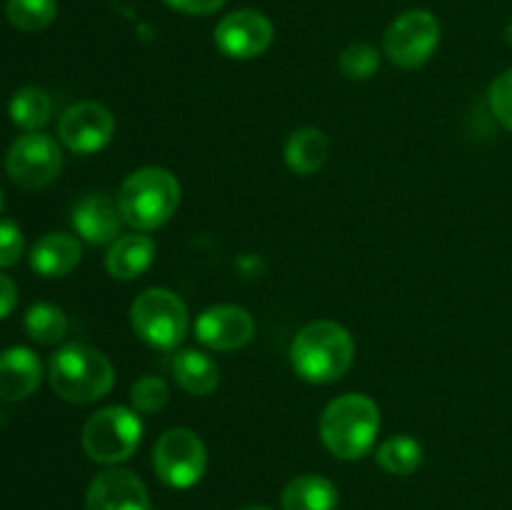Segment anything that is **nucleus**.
<instances>
[{
    "mask_svg": "<svg viewBox=\"0 0 512 510\" xmlns=\"http://www.w3.org/2000/svg\"><path fill=\"white\" fill-rule=\"evenodd\" d=\"M5 15L13 28L23 33H40L48 25H53L58 15V0H8Z\"/></svg>",
    "mask_w": 512,
    "mask_h": 510,
    "instance_id": "obj_24",
    "label": "nucleus"
},
{
    "mask_svg": "<svg viewBox=\"0 0 512 510\" xmlns=\"http://www.w3.org/2000/svg\"><path fill=\"white\" fill-rule=\"evenodd\" d=\"M23 230L13 220H0V268H13L23 258Z\"/></svg>",
    "mask_w": 512,
    "mask_h": 510,
    "instance_id": "obj_28",
    "label": "nucleus"
},
{
    "mask_svg": "<svg viewBox=\"0 0 512 510\" xmlns=\"http://www.w3.org/2000/svg\"><path fill=\"white\" fill-rule=\"evenodd\" d=\"M170 400V388L163 378L158 375H145L138 383L130 388V403H133V410L145 415H153L158 410H163Z\"/></svg>",
    "mask_w": 512,
    "mask_h": 510,
    "instance_id": "obj_26",
    "label": "nucleus"
},
{
    "mask_svg": "<svg viewBox=\"0 0 512 510\" xmlns=\"http://www.w3.org/2000/svg\"><path fill=\"white\" fill-rule=\"evenodd\" d=\"M238 510H273V508H268V505H255V503H250V505H243V508H238Z\"/></svg>",
    "mask_w": 512,
    "mask_h": 510,
    "instance_id": "obj_31",
    "label": "nucleus"
},
{
    "mask_svg": "<svg viewBox=\"0 0 512 510\" xmlns=\"http://www.w3.org/2000/svg\"><path fill=\"white\" fill-rule=\"evenodd\" d=\"M283 510H335L340 493L333 480L323 475H300L283 490Z\"/></svg>",
    "mask_w": 512,
    "mask_h": 510,
    "instance_id": "obj_18",
    "label": "nucleus"
},
{
    "mask_svg": "<svg viewBox=\"0 0 512 510\" xmlns=\"http://www.w3.org/2000/svg\"><path fill=\"white\" fill-rule=\"evenodd\" d=\"M215 45L225 58L253 60L263 55L273 43V23L258 10H235L215 28Z\"/></svg>",
    "mask_w": 512,
    "mask_h": 510,
    "instance_id": "obj_11",
    "label": "nucleus"
},
{
    "mask_svg": "<svg viewBox=\"0 0 512 510\" xmlns=\"http://www.w3.org/2000/svg\"><path fill=\"white\" fill-rule=\"evenodd\" d=\"M60 168H63L60 145L40 130L15 138L5 155V170L10 180L25 190H40L53 183Z\"/></svg>",
    "mask_w": 512,
    "mask_h": 510,
    "instance_id": "obj_9",
    "label": "nucleus"
},
{
    "mask_svg": "<svg viewBox=\"0 0 512 510\" xmlns=\"http://www.w3.org/2000/svg\"><path fill=\"white\" fill-rule=\"evenodd\" d=\"M505 40H508V45L512 48V20H510L508 28H505Z\"/></svg>",
    "mask_w": 512,
    "mask_h": 510,
    "instance_id": "obj_32",
    "label": "nucleus"
},
{
    "mask_svg": "<svg viewBox=\"0 0 512 510\" xmlns=\"http://www.w3.org/2000/svg\"><path fill=\"white\" fill-rule=\"evenodd\" d=\"M8 115L25 133H38L53 115V100L38 85H25L10 98Z\"/></svg>",
    "mask_w": 512,
    "mask_h": 510,
    "instance_id": "obj_21",
    "label": "nucleus"
},
{
    "mask_svg": "<svg viewBox=\"0 0 512 510\" xmlns=\"http://www.w3.org/2000/svg\"><path fill=\"white\" fill-rule=\"evenodd\" d=\"M488 103L493 115L498 118V123H503L512 133V68L500 73L498 78L490 83Z\"/></svg>",
    "mask_w": 512,
    "mask_h": 510,
    "instance_id": "obj_27",
    "label": "nucleus"
},
{
    "mask_svg": "<svg viewBox=\"0 0 512 510\" xmlns=\"http://www.w3.org/2000/svg\"><path fill=\"white\" fill-rule=\"evenodd\" d=\"M173 373L190 395H210L220 383L218 363L200 350H180L173 360Z\"/></svg>",
    "mask_w": 512,
    "mask_h": 510,
    "instance_id": "obj_20",
    "label": "nucleus"
},
{
    "mask_svg": "<svg viewBox=\"0 0 512 510\" xmlns=\"http://www.w3.org/2000/svg\"><path fill=\"white\" fill-rule=\"evenodd\" d=\"M330 155V140L320 128H300L285 143V163L295 175H313Z\"/></svg>",
    "mask_w": 512,
    "mask_h": 510,
    "instance_id": "obj_19",
    "label": "nucleus"
},
{
    "mask_svg": "<svg viewBox=\"0 0 512 510\" xmlns=\"http://www.w3.org/2000/svg\"><path fill=\"white\" fill-rule=\"evenodd\" d=\"M15 305H18V288H15V283L8 275L0 273V320L8 318L15 310Z\"/></svg>",
    "mask_w": 512,
    "mask_h": 510,
    "instance_id": "obj_30",
    "label": "nucleus"
},
{
    "mask_svg": "<svg viewBox=\"0 0 512 510\" xmlns=\"http://www.w3.org/2000/svg\"><path fill=\"white\" fill-rule=\"evenodd\" d=\"M130 325L155 350H175L188 333V308L168 288H150L130 305Z\"/></svg>",
    "mask_w": 512,
    "mask_h": 510,
    "instance_id": "obj_5",
    "label": "nucleus"
},
{
    "mask_svg": "<svg viewBox=\"0 0 512 510\" xmlns=\"http://www.w3.org/2000/svg\"><path fill=\"white\" fill-rule=\"evenodd\" d=\"M123 213L108 195L90 193L73 208V225L90 245H113L120 235Z\"/></svg>",
    "mask_w": 512,
    "mask_h": 510,
    "instance_id": "obj_14",
    "label": "nucleus"
},
{
    "mask_svg": "<svg viewBox=\"0 0 512 510\" xmlns=\"http://www.w3.org/2000/svg\"><path fill=\"white\" fill-rule=\"evenodd\" d=\"M143 440V423L138 410L123 405H108L90 415L83 428V450L90 460L103 465H118L138 450Z\"/></svg>",
    "mask_w": 512,
    "mask_h": 510,
    "instance_id": "obj_6",
    "label": "nucleus"
},
{
    "mask_svg": "<svg viewBox=\"0 0 512 510\" xmlns=\"http://www.w3.org/2000/svg\"><path fill=\"white\" fill-rule=\"evenodd\" d=\"M85 510H150L148 488L133 470L108 468L90 480Z\"/></svg>",
    "mask_w": 512,
    "mask_h": 510,
    "instance_id": "obj_13",
    "label": "nucleus"
},
{
    "mask_svg": "<svg viewBox=\"0 0 512 510\" xmlns=\"http://www.w3.org/2000/svg\"><path fill=\"white\" fill-rule=\"evenodd\" d=\"M340 73L348 80H370L380 68V53L370 43H353L340 53Z\"/></svg>",
    "mask_w": 512,
    "mask_h": 510,
    "instance_id": "obj_25",
    "label": "nucleus"
},
{
    "mask_svg": "<svg viewBox=\"0 0 512 510\" xmlns=\"http://www.w3.org/2000/svg\"><path fill=\"white\" fill-rule=\"evenodd\" d=\"M380 433V408L363 393H345L330 400L320 415L323 445L340 460H358L375 445Z\"/></svg>",
    "mask_w": 512,
    "mask_h": 510,
    "instance_id": "obj_2",
    "label": "nucleus"
},
{
    "mask_svg": "<svg viewBox=\"0 0 512 510\" xmlns=\"http://www.w3.org/2000/svg\"><path fill=\"white\" fill-rule=\"evenodd\" d=\"M153 468L168 488L188 490L203 480L208 450L200 435L190 428H170L155 443Z\"/></svg>",
    "mask_w": 512,
    "mask_h": 510,
    "instance_id": "obj_7",
    "label": "nucleus"
},
{
    "mask_svg": "<svg viewBox=\"0 0 512 510\" xmlns=\"http://www.w3.org/2000/svg\"><path fill=\"white\" fill-rule=\"evenodd\" d=\"M0 208H3V190H0Z\"/></svg>",
    "mask_w": 512,
    "mask_h": 510,
    "instance_id": "obj_33",
    "label": "nucleus"
},
{
    "mask_svg": "<svg viewBox=\"0 0 512 510\" xmlns=\"http://www.w3.org/2000/svg\"><path fill=\"white\" fill-rule=\"evenodd\" d=\"M173 10L185 15H213L225 5V0H165Z\"/></svg>",
    "mask_w": 512,
    "mask_h": 510,
    "instance_id": "obj_29",
    "label": "nucleus"
},
{
    "mask_svg": "<svg viewBox=\"0 0 512 510\" xmlns=\"http://www.w3.org/2000/svg\"><path fill=\"white\" fill-rule=\"evenodd\" d=\"M43 380V363L23 345H13L0 353V400L18 403L30 398Z\"/></svg>",
    "mask_w": 512,
    "mask_h": 510,
    "instance_id": "obj_15",
    "label": "nucleus"
},
{
    "mask_svg": "<svg viewBox=\"0 0 512 510\" xmlns=\"http://www.w3.org/2000/svg\"><path fill=\"white\" fill-rule=\"evenodd\" d=\"M155 243L143 233L120 235L105 255V268L118 280H135L153 265Z\"/></svg>",
    "mask_w": 512,
    "mask_h": 510,
    "instance_id": "obj_17",
    "label": "nucleus"
},
{
    "mask_svg": "<svg viewBox=\"0 0 512 510\" xmlns=\"http://www.w3.org/2000/svg\"><path fill=\"white\" fill-rule=\"evenodd\" d=\"M25 330L40 345H55L68 333V318L53 303H35L25 313Z\"/></svg>",
    "mask_w": 512,
    "mask_h": 510,
    "instance_id": "obj_23",
    "label": "nucleus"
},
{
    "mask_svg": "<svg viewBox=\"0 0 512 510\" xmlns=\"http://www.w3.org/2000/svg\"><path fill=\"white\" fill-rule=\"evenodd\" d=\"M50 388L68 403H95L110 393L115 370L100 350L85 343H68L50 358Z\"/></svg>",
    "mask_w": 512,
    "mask_h": 510,
    "instance_id": "obj_4",
    "label": "nucleus"
},
{
    "mask_svg": "<svg viewBox=\"0 0 512 510\" xmlns=\"http://www.w3.org/2000/svg\"><path fill=\"white\" fill-rule=\"evenodd\" d=\"M180 205V183L170 170L148 165L123 180L118 208L135 230H155L168 223Z\"/></svg>",
    "mask_w": 512,
    "mask_h": 510,
    "instance_id": "obj_3",
    "label": "nucleus"
},
{
    "mask_svg": "<svg viewBox=\"0 0 512 510\" xmlns=\"http://www.w3.org/2000/svg\"><path fill=\"white\" fill-rule=\"evenodd\" d=\"M440 43V23L430 10H408L385 30L383 50L393 65L403 70L423 68Z\"/></svg>",
    "mask_w": 512,
    "mask_h": 510,
    "instance_id": "obj_8",
    "label": "nucleus"
},
{
    "mask_svg": "<svg viewBox=\"0 0 512 510\" xmlns=\"http://www.w3.org/2000/svg\"><path fill=\"white\" fill-rule=\"evenodd\" d=\"M83 245L70 233H48L30 250V268L43 278H63L80 263Z\"/></svg>",
    "mask_w": 512,
    "mask_h": 510,
    "instance_id": "obj_16",
    "label": "nucleus"
},
{
    "mask_svg": "<svg viewBox=\"0 0 512 510\" xmlns=\"http://www.w3.org/2000/svg\"><path fill=\"white\" fill-rule=\"evenodd\" d=\"M115 135V118L105 105L83 100L60 115L58 138L70 153L93 155L103 150Z\"/></svg>",
    "mask_w": 512,
    "mask_h": 510,
    "instance_id": "obj_10",
    "label": "nucleus"
},
{
    "mask_svg": "<svg viewBox=\"0 0 512 510\" xmlns=\"http://www.w3.org/2000/svg\"><path fill=\"white\" fill-rule=\"evenodd\" d=\"M378 465L390 475H413L423 465V445L410 435H395L378 448Z\"/></svg>",
    "mask_w": 512,
    "mask_h": 510,
    "instance_id": "obj_22",
    "label": "nucleus"
},
{
    "mask_svg": "<svg viewBox=\"0 0 512 510\" xmlns=\"http://www.w3.org/2000/svg\"><path fill=\"white\" fill-rule=\"evenodd\" d=\"M355 358V340L335 320H313L298 330L290 345V363L303 380L328 385L343 378Z\"/></svg>",
    "mask_w": 512,
    "mask_h": 510,
    "instance_id": "obj_1",
    "label": "nucleus"
},
{
    "mask_svg": "<svg viewBox=\"0 0 512 510\" xmlns=\"http://www.w3.org/2000/svg\"><path fill=\"white\" fill-rule=\"evenodd\" d=\"M255 335V320L240 305H213L205 308L195 320V338L205 348L213 350H238L248 345Z\"/></svg>",
    "mask_w": 512,
    "mask_h": 510,
    "instance_id": "obj_12",
    "label": "nucleus"
}]
</instances>
